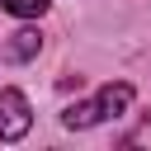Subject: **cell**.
<instances>
[{
    "mask_svg": "<svg viewBox=\"0 0 151 151\" xmlns=\"http://www.w3.org/2000/svg\"><path fill=\"white\" fill-rule=\"evenodd\" d=\"M14 19H38V14H47V0H0Z\"/></svg>",
    "mask_w": 151,
    "mask_h": 151,
    "instance_id": "4",
    "label": "cell"
},
{
    "mask_svg": "<svg viewBox=\"0 0 151 151\" xmlns=\"http://www.w3.org/2000/svg\"><path fill=\"white\" fill-rule=\"evenodd\" d=\"M33 127V109L24 90H0V142H19Z\"/></svg>",
    "mask_w": 151,
    "mask_h": 151,
    "instance_id": "2",
    "label": "cell"
},
{
    "mask_svg": "<svg viewBox=\"0 0 151 151\" xmlns=\"http://www.w3.org/2000/svg\"><path fill=\"white\" fill-rule=\"evenodd\" d=\"M132 109V85L127 80H109L94 99H85V104H71V109H61V123L66 127H94V123H104V118H118V113H127Z\"/></svg>",
    "mask_w": 151,
    "mask_h": 151,
    "instance_id": "1",
    "label": "cell"
},
{
    "mask_svg": "<svg viewBox=\"0 0 151 151\" xmlns=\"http://www.w3.org/2000/svg\"><path fill=\"white\" fill-rule=\"evenodd\" d=\"M38 47H42V38H38L33 28H19V33H9L5 57H9V61H33V57H38Z\"/></svg>",
    "mask_w": 151,
    "mask_h": 151,
    "instance_id": "3",
    "label": "cell"
}]
</instances>
